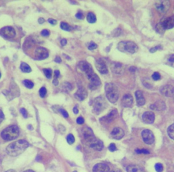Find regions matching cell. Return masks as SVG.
<instances>
[{
    "instance_id": "obj_28",
    "label": "cell",
    "mask_w": 174,
    "mask_h": 172,
    "mask_svg": "<svg viewBox=\"0 0 174 172\" xmlns=\"http://www.w3.org/2000/svg\"><path fill=\"white\" fill-rule=\"evenodd\" d=\"M20 67L22 72H23L25 73H30L31 72V69L30 65L27 64L26 63H24V62H22Z\"/></svg>"
},
{
    "instance_id": "obj_59",
    "label": "cell",
    "mask_w": 174,
    "mask_h": 172,
    "mask_svg": "<svg viewBox=\"0 0 174 172\" xmlns=\"http://www.w3.org/2000/svg\"><path fill=\"white\" fill-rule=\"evenodd\" d=\"M110 172H121V171L120 170H113V171H110Z\"/></svg>"
},
{
    "instance_id": "obj_51",
    "label": "cell",
    "mask_w": 174,
    "mask_h": 172,
    "mask_svg": "<svg viewBox=\"0 0 174 172\" xmlns=\"http://www.w3.org/2000/svg\"><path fill=\"white\" fill-rule=\"evenodd\" d=\"M54 76H55V78H58L60 76V72L59 70L54 71Z\"/></svg>"
},
{
    "instance_id": "obj_2",
    "label": "cell",
    "mask_w": 174,
    "mask_h": 172,
    "mask_svg": "<svg viewBox=\"0 0 174 172\" xmlns=\"http://www.w3.org/2000/svg\"><path fill=\"white\" fill-rule=\"evenodd\" d=\"M106 95L109 101L115 104L118 100L119 91L118 87L113 83H107L105 86Z\"/></svg>"
},
{
    "instance_id": "obj_60",
    "label": "cell",
    "mask_w": 174,
    "mask_h": 172,
    "mask_svg": "<svg viewBox=\"0 0 174 172\" xmlns=\"http://www.w3.org/2000/svg\"><path fill=\"white\" fill-rule=\"evenodd\" d=\"M24 172H34V171L33 170H26L25 171H24Z\"/></svg>"
},
{
    "instance_id": "obj_46",
    "label": "cell",
    "mask_w": 174,
    "mask_h": 172,
    "mask_svg": "<svg viewBox=\"0 0 174 172\" xmlns=\"http://www.w3.org/2000/svg\"><path fill=\"white\" fill-rule=\"evenodd\" d=\"M60 112L61 113V114L63 116L64 118H68L69 114L66 110H65V109H60Z\"/></svg>"
},
{
    "instance_id": "obj_17",
    "label": "cell",
    "mask_w": 174,
    "mask_h": 172,
    "mask_svg": "<svg viewBox=\"0 0 174 172\" xmlns=\"http://www.w3.org/2000/svg\"><path fill=\"white\" fill-rule=\"evenodd\" d=\"M95 66L101 74H107L108 73L107 65L102 59H97L95 62Z\"/></svg>"
},
{
    "instance_id": "obj_47",
    "label": "cell",
    "mask_w": 174,
    "mask_h": 172,
    "mask_svg": "<svg viewBox=\"0 0 174 172\" xmlns=\"http://www.w3.org/2000/svg\"><path fill=\"white\" fill-rule=\"evenodd\" d=\"M76 123L79 124H82L85 123V119H83V117L82 116H79L78 118L76 119Z\"/></svg>"
},
{
    "instance_id": "obj_57",
    "label": "cell",
    "mask_w": 174,
    "mask_h": 172,
    "mask_svg": "<svg viewBox=\"0 0 174 172\" xmlns=\"http://www.w3.org/2000/svg\"><path fill=\"white\" fill-rule=\"evenodd\" d=\"M73 111L74 112V114H77L78 113V108H77V107H76V106H75V107L74 108Z\"/></svg>"
},
{
    "instance_id": "obj_26",
    "label": "cell",
    "mask_w": 174,
    "mask_h": 172,
    "mask_svg": "<svg viewBox=\"0 0 174 172\" xmlns=\"http://www.w3.org/2000/svg\"><path fill=\"white\" fill-rule=\"evenodd\" d=\"M135 98L137 101V104L140 106H142L146 103V100L143 95V93L141 91H137L135 93Z\"/></svg>"
},
{
    "instance_id": "obj_33",
    "label": "cell",
    "mask_w": 174,
    "mask_h": 172,
    "mask_svg": "<svg viewBox=\"0 0 174 172\" xmlns=\"http://www.w3.org/2000/svg\"><path fill=\"white\" fill-rule=\"evenodd\" d=\"M23 84H24V85L27 88V89H32V88L34 86V82L30 81V80H25L23 81Z\"/></svg>"
},
{
    "instance_id": "obj_44",
    "label": "cell",
    "mask_w": 174,
    "mask_h": 172,
    "mask_svg": "<svg viewBox=\"0 0 174 172\" xmlns=\"http://www.w3.org/2000/svg\"><path fill=\"white\" fill-rule=\"evenodd\" d=\"M162 49V46L161 45H158V46H157L154 47V48H152L150 50V52L152 53H154L155 52H157V50H158L159 49Z\"/></svg>"
},
{
    "instance_id": "obj_56",
    "label": "cell",
    "mask_w": 174,
    "mask_h": 172,
    "mask_svg": "<svg viewBox=\"0 0 174 172\" xmlns=\"http://www.w3.org/2000/svg\"><path fill=\"white\" fill-rule=\"evenodd\" d=\"M38 22H39V24H42V23H44V19L43 18H39V19H38Z\"/></svg>"
},
{
    "instance_id": "obj_25",
    "label": "cell",
    "mask_w": 174,
    "mask_h": 172,
    "mask_svg": "<svg viewBox=\"0 0 174 172\" xmlns=\"http://www.w3.org/2000/svg\"><path fill=\"white\" fill-rule=\"evenodd\" d=\"M87 95L88 94H87V91L85 90V89L80 86L78 88L77 92L75 94V96L80 101H83L86 98Z\"/></svg>"
},
{
    "instance_id": "obj_40",
    "label": "cell",
    "mask_w": 174,
    "mask_h": 172,
    "mask_svg": "<svg viewBox=\"0 0 174 172\" xmlns=\"http://www.w3.org/2000/svg\"><path fill=\"white\" fill-rule=\"evenodd\" d=\"M161 74L158 72H154L152 76V78L154 80H159L161 79Z\"/></svg>"
},
{
    "instance_id": "obj_42",
    "label": "cell",
    "mask_w": 174,
    "mask_h": 172,
    "mask_svg": "<svg viewBox=\"0 0 174 172\" xmlns=\"http://www.w3.org/2000/svg\"><path fill=\"white\" fill-rule=\"evenodd\" d=\"M108 149L110 150V151H111V152H114V151H117V146H116V145L114 143H112V144H110V146H109Z\"/></svg>"
},
{
    "instance_id": "obj_36",
    "label": "cell",
    "mask_w": 174,
    "mask_h": 172,
    "mask_svg": "<svg viewBox=\"0 0 174 172\" xmlns=\"http://www.w3.org/2000/svg\"><path fill=\"white\" fill-rule=\"evenodd\" d=\"M34 40H27L26 42H25V43L24 44V47L25 49L26 48H28V49H30L31 48V47H32V46L34 45Z\"/></svg>"
},
{
    "instance_id": "obj_24",
    "label": "cell",
    "mask_w": 174,
    "mask_h": 172,
    "mask_svg": "<svg viewBox=\"0 0 174 172\" xmlns=\"http://www.w3.org/2000/svg\"><path fill=\"white\" fill-rule=\"evenodd\" d=\"M150 109L152 110H158V111H163L166 108V105L165 102L162 100H158L155 102L154 104L150 105Z\"/></svg>"
},
{
    "instance_id": "obj_1",
    "label": "cell",
    "mask_w": 174,
    "mask_h": 172,
    "mask_svg": "<svg viewBox=\"0 0 174 172\" xmlns=\"http://www.w3.org/2000/svg\"><path fill=\"white\" fill-rule=\"evenodd\" d=\"M29 145L26 140H17L7 146L6 152L10 156H16L23 153L29 147Z\"/></svg>"
},
{
    "instance_id": "obj_13",
    "label": "cell",
    "mask_w": 174,
    "mask_h": 172,
    "mask_svg": "<svg viewBox=\"0 0 174 172\" xmlns=\"http://www.w3.org/2000/svg\"><path fill=\"white\" fill-rule=\"evenodd\" d=\"M159 23L164 30L172 29L174 27V16L166 18V19L162 20Z\"/></svg>"
},
{
    "instance_id": "obj_4",
    "label": "cell",
    "mask_w": 174,
    "mask_h": 172,
    "mask_svg": "<svg viewBox=\"0 0 174 172\" xmlns=\"http://www.w3.org/2000/svg\"><path fill=\"white\" fill-rule=\"evenodd\" d=\"M117 49L122 53H128L134 54L138 51V46L135 42L131 41H122L119 42Z\"/></svg>"
},
{
    "instance_id": "obj_63",
    "label": "cell",
    "mask_w": 174,
    "mask_h": 172,
    "mask_svg": "<svg viewBox=\"0 0 174 172\" xmlns=\"http://www.w3.org/2000/svg\"><path fill=\"white\" fill-rule=\"evenodd\" d=\"M173 98H174V95H173Z\"/></svg>"
},
{
    "instance_id": "obj_37",
    "label": "cell",
    "mask_w": 174,
    "mask_h": 172,
    "mask_svg": "<svg viewBox=\"0 0 174 172\" xmlns=\"http://www.w3.org/2000/svg\"><path fill=\"white\" fill-rule=\"evenodd\" d=\"M46 89L45 87H42L40 89H39V95H40L41 97L44 98L46 95Z\"/></svg>"
},
{
    "instance_id": "obj_54",
    "label": "cell",
    "mask_w": 174,
    "mask_h": 172,
    "mask_svg": "<svg viewBox=\"0 0 174 172\" xmlns=\"http://www.w3.org/2000/svg\"><path fill=\"white\" fill-rule=\"evenodd\" d=\"M53 84L55 86H57L58 85H59V81H58V79L57 78H54L53 80Z\"/></svg>"
},
{
    "instance_id": "obj_27",
    "label": "cell",
    "mask_w": 174,
    "mask_h": 172,
    "mask_svg": "<svg viewBox=\"0 0 174 172\" xmlns=\"http://www.w3.org/2000/svg\"><path fill=\"white\" fill-rule=\"evenodd\" d=\"M126 171L127 172H145L142 167L135 165H130L126 167Z\"/></svg>"
},
{
    "instance_id": "obj_48",
    "label": "cell",
    "mask_w": 174,
    "mask_h": 172,
    "mask_svg": "<svg viewBox=\"0 0 174 172\" xmlns=\"http://www.w3.org/2000/svg\"><path fill=\"white\" fill-rule=\"evenodd\" d=\"M5 118V116L4 114H3V112L0 109V123H1L3 120H4Z\"/></svg>"
},
{
    "instance_id": "obj_29",
    "label": "cell",
    "mask_w": 174,
    "mask_h": 172,
    "mask_svg": "<svg viewBox=\"0 0 174 172\" xmlns=\"http://www.w3.org/2000/svg\"><path fill=\"white\" fill-rule=\"evenodd\" d=\"M86 19L89 23H95L97 21L96 16L95 15V14L93 12H89L88 14V15L86 16Z\"/></svg>"
},
{
    "instance_id": "obj_61",
    "label": "cell",
    "mask_w": 174,
    "mask_h": 172,
    "mask_svg": "<svg viewBox=\"0 0 174 172\" xmlns=\"http://www.w3.org/2000/svg\"><path fill=\"white\" fill-rule=\"evenodd\" d=\"M1 76H2V75H1V72H0V78H1Z\"/></svg>"
},
{
    "instance_id": "obj_49",
    "label": "cell",
    "mask_w": 174,
    "mask_h": 172,
    "mask_svg": "<svg viewBox=\"0 0 174 172\" xmlns=\"http://www.w3.org/2000/svg\"><path fill=\"white\" fill-rule=\"evenodd\" d=\"M76 17L77 18V19H80L82 20L83 19V17H84V16H83V14L81 13V12H78L76 14Z\"/></svg>"
},
{
    "instance_id": "obj_31",
    "label": "cell",
    "mask_w": 174,
    "mask_h": 172,
    "mask_svg": "<svg viewBox=\"0 0 174 172\" xmlns=\"http://www.w3.org/2000/svg\"><path fill=\"white\" fill-rule=\"evenodd\" d=\"M167 133L170 138L174 140V124H172L170 125L167 129Z\"/></svg>"
},
{
    "instance_id": "obj_21",
    "label": "cell",
    "mask_w": 174,
    "mask_h": 172,
    "mask_svg": "<svg viewBox=\"0 0 174 172\" xmlns=\"http://www.w3.org/2000/svg\"><path fill=\"white\" fill-rule=\"evenodd\" d=\"M133 104V98L130 94H126L122 99V105L125 108L131 107Z\"/></svg>"
},
{
    "instance_id": "obj_14",
    "label": "cell",
    "mask_w": 174,
    "mask_h": 172,
    "mask_svg": "<svg viewBox=\"0 0 174 172\" xmlns=\"http://www.w3.org/2000/svg\"><path fill=\"white\" fill-rule=\"evenodd\" d=\"M90 83H89V88L91 90H95L99 88L101 85V80L96 74H94L89 79Z\"/></svg>"
},
{
    "instance_id": "obj_41",
    "label": "cell",
    "mask_w": 174,
    "mask_h": 172,
    "mask_svg": "<svg viewBox=\"0 0 174 172\" xmlns=\"http://www.w3.org/2000/svg\"><path fill=\"white\" fill-rule=\"evenodd\" d=\"M97 48V45L96 44L95 42H91L90 44H89V45L88 46V49L89 50H95Z\"/></svg>"
},
{
    "instance_id": "obj_55",
    "label": "cell",
    "mask_w": 174,
    "mask_h": 172,
    "mask_svg": "<svg viewBox=\"0 0 174 172\" xmlns=\"http://www.w3.org/2000/svg\"><path fill=\"white\" fill-rule=\"evenodd\" d=\"M136 69H137V68L135 67H130L129 68V71L133 72V73H134V72H135L136 71Z\"/></svg>"
},
{
    "instance_id": "obj_15",
    "label": "cell",
    "mask_w": 174,
    "mask_h": 172,
    "mask_svg": "<svg viewBox=\"0 0 174 172\" xmlns=\"http://www.w3.org/2000/svg\"><path fill=\"white\" fill-rule=\"evenodd\" d=\"M87 144L89 145L90 148H92L94 150H96V151H101V150H102L103 148V142L101 140H99V139H97L96 137L93 138V140L89 142Z\"/></svg>"
},
{
    "instance_id": "obj_6",
    "label": "cell",
    "mask_w": 174,
    "mask_h": 172,
    "mask_svg": "<svg viewBox=\"0 0 174 172\" xmlns=\"http://www.w3.org/2000/svg\"><path fill=\"white\" fill-rule=\"evenodd\" d=\"M78 68L81 70L85 76L89 79L95 73L93 72L92 66L86 61H81L78 63Z\"/></svg>"
},
{
    "instance_id": "obj_39",
    "label": "cell",
    "mask_w": 174,
    "mask_h": 172,
    "mask_svg": "<svg viewBox=\"0 0 174 172\" xmlns=\"http://www.w3.org/2000/svg\"><path fill=\"white\" fill-rule=\"evenodd\" d=\"M135 152L137 154H144V155H148V154H150V152L146 149H137Z\"/></svg>"
},
{
    "instance_id": "obj_10",
    "label": "cell",
    "mask_w": 174,
    "mask_h": 172,
    "mask_svg": "<svg viewBox=\"0 0 174 172\" xmlns=\"http://www.w3.org/2000/svg\"><path fill=\"white\" fill-rule=\"evenodd\" d=\"M48 52L45 48L44 47H38L35 49L34 55L36 59L38 60H44L45 58H48Z\"/></svg>"
},
{
    "instance_id": "obj_16",
    "label": "cell",
    "mask_w": 174,
    "mask_h": 172,
    "mask_svg": "<svg viewBox=\"0 0 174 172\" xmlns=\"http://www.w3.org/2000/svg\"><path fill=\"white\" fill-rule=\"evenodd\" d=\"M161 93L165 97H172L174 95V87L171 85H165L161 87Z\"/></svg>"
},
{
    "instance_id": "obj_34",
    "label": "cell",
    "mask_w": 174,
    "mask_h": 172,
    "mask_svg": "<svg viewBox=\"0 0 174 172\" xmlns=\"http://www.w3.org/2000/svg\"><path fill=\"white\" fill-rule=\"evenodd\" d=\"M60 27L64 31H70L71 30V27L70 26V25H68L67 23H65V22H63V23H61Z\"/></svg>"
},
{
    "instance_id": "obj_12",
    "label": "cell",
    "mask_w": 174,
    "mask_h": 172,
    "mask_svg": "<svg viewBox=\"0 0 174 172\" xmlns=\"http://www.w3.org/2000/svg\"><path fill=\"white\" fill-rule=\"evenodd\" d=\"M110 68L112 72L117 75H121L125 72L124 65L119 62H113L110 65Z\"/></svg>"
},
{
    "instance_id": "obj_50",
    "label": "cell",
    "mask_w": 174,
    "mask_h": 172,
    "mask_svg": "<svg viewBox=\"0 0 174 172\" xmlns=\"http://www.w3.org/2000/svg\"><path fill=\"white\" fill-rule=\"evenodd\" d=\"M48 22H49L50 24H51L53 25H55L57 24V21L54 20V19H49Z\"/></svg>"
},
{
    "instance_id": "obj_45",
    "label": "cell",
    "mask_w": 174,
    "mask_h": 172,
    "mask_svg": "<svg viewBox=\"0 0 174 172\" xmlns=\"http://www.w3.org/2000/svg\"><path fill=\"white\" fill-rule=\"evenodd\" d=\"M20 111H21V113L22 114V115L23 116V117H25V119H27V116H28V114H27V112L26 109H25V108H21Z\"/></svg>"
},
{
    "instance_id": "obj_19",
    "label": "cell",
    "mask_w": 174,
    "mask_h": 172,
    "mask_svg": "<svg viewBox=\"0 0 174 172\" xmlns=\"http://www.w3.org/2000/svg\"><path fill=\"white\" fill-rule=\"evenodd\" d=\"M155 115L153 112H145L142 115V120L146 124H152L154 122Z\"/></svg>"
},
{
    "instance_id": "obj_3",
    "label": "cell",
    "mask_w": 174,
    "mask_h": 172,
    "mask_svg": "<svg viewBox=\"0 0 174 172\" xmlns=\"http://www.w3.org/2000/svg\"><path fill=\"white\" fill-rule=\"evenodd\" d=\"M19 127L16 125H10L2 131L1 136L6 141H11L19 137Z\"/></svg>"
},
{
    "instance_id": "obj_35",
    "label": "cell",
    "mask_w": 174,
    "mask_h": 172,
    "mask_svg": "<svg viewBox=\"0 0 174 172\" xmlns=\"http://www.w3.org/2000/svg\"><path fill=\"white\" fill-rule=\"evenodd\" d=\"M67 142H68V144H74L75 142V138L74 135L72 134H69L67 137Z\"/></svg>"
},
{
    "instance_id": "obj_38",
    "label": "cell",
    "mask_w": 174,
    "mask_h": 172,
    "mask_svg": "<svg viewBox=\"0 0 174 172\" xmlns=\"http://www.w3.org/2000/svg\"><path fill=\"white\" fill-rule=\"evenodd\" d=\"M155 170L157 172H162L163 170V166L161 163H157L155 165Z\"/></svg>"
},
{
    "instance_id": "obj_11",
    "label": "cell",
    "mask_w": 174,
    "mask_h": 172,
    "mask_svg": "<svg viewBox=\"0 0 174 172\" xmlns=\"http://www.w3.org/2000/svg\"><path fill=\"white\" fill-rule=\"evenodd\" d=\"M0 34L6 38H13L16 35V31L12 27H5L0 30Z\"/></svg>"
},
{
    "instance_id": "obj_53",
    "label": "cell",
    "mask_w": 174,
    "mask_h": 172,
    "mask_svg": "<svg viewBox=\"0 0 174 172\" xmlns=\"http://www.w3.org/2000/svg\"><path fill=\"white\" fill-rule=\"evenodd\" d=\"M54 61L57 62V63H60L61 62V58L59 57H57L55 58V59H54Z\"/></svg>"
},
{
    "instance_id": "obj_8",
    "label": "cell",
    "mask_w": 174,
    "mask_h": 172,
    "mask_svg": "<svg viewBox=\"0 0 174 172\" xmlns=\"http://www.w3.org/2000/svg\"><path fill=\"white\" fill-rule=\"evenodd\" d=\"M141 137H142L143 141L146 144L150 145L154 143V135L152 131L149 129H144L141 132Z\"/></svg>"
},
{
    "instance_id": "obj_52",
    "label": "cell",
    "mask_w": 174,
    "mask_h": 172,
    "mask_svg": "<svg viewBox=\"0 0 174 172\" xmlns=\"http://www.w3.org/2000/svg\"><path fill=\"white\" fill-rule=\"evenodd\" d=\"M61 44L63 46H65L67 44V40H65V39H63V40H61Z\"/></svg>"
},
{
    "instance_id": "obj_9",
    "label": "cell",
    "mask_w": 174,
    "mask_h": 172,
    "mask_svg": "<svg viewBox=\"0 0 174 172\" xmlns=\"http://www.w3.org/2000/svg\"><path fill=\"white\" fill-rule=\"evenodd\" d=\"M6 92H7V93H3L6 95V97H8H8H11V100L20 95L19 88L18 87L16 84L13 81L11 82L10 90L8 91H6Z\"/></svg>"
},
{
    "instance_id": "obj_7",
    "label": "cell",
    "mask_w": 174,
    "mask_h": 172,
    "mask_svg": "<svg viewBox=\"0 0 174 172\" xmlns=\"http://www.w3.org/2000/svg\"><path fill=\"white\" fill-rule=\"evenodd\" d=\"M155 6L159 12L164 14L169 10L170 8V2L167 0H159L156 2Z\"/></svg>"
},
{
    "instance_id": "obj_30",
    "label": "cell",
    "mask_w": 174,
    "mask_h": 172,
    "mask_svg": "<svg viewBox=\"0 0 174 172\" xmlns=\"http://www.w3.org/2000/svg\"><path fill=\"white\" fill-rule=\"evenodd\" d=\"M167 64L174 68V54H172L167 57Z\"/></svg>"
},
{
    "instance_id": "obj_58",
    "label": "cell",
    "mask_w": 174,
    "mask_h": 172,
    "mask_svg": "<svg viewBox=\"0 0 174 172\" xmlns=\"http://www.w3.org/2000/svg\"><path fill=\"white\" fill-rule=\"evenodd\" d=\"M5 172H16V171L15 170H9L6 171Z\"/></svg>"
},
{
    "instance_id": "obj_22",
    "label": "cell",
    "mask_w": 174,
    "mask_h": 172,
    "mask_svg": "<svg viewBox=\"0 0 174 172\" xmlns=\"http://www.w3.org/2000/svg\"><path fill=\"white\" fill-rule=\"evenodd\" d=\"M82 134L83 137H84L85 140H86V143H88L89 142H90L91 140H93V138H95V135L93 134V131L88 127H84V129L82 130Z\"/></svg>"
},
{
    "instance_id": "obj_5",
    "label": "cell",
    "mask_w": 174,
    "mask_h": 172,
    "mask_svg": "<svg viewBox=\"0 0 174 172\" xmlns=\"http://www.w3.org/2000/svg\"><path fill=\"white\" fill-rule=\"evenodd\" d=\"M107 108V103L104 97L99 96L94 100L93 102V110L97 114H99Z\"/></svg>"
},
{
    "instance_id": "obj_18",
    "label": "cell",
    "mask_w": 174,
    "mask_h": 172,
    "mask_svg": "<svg viewBox=\"0 0 174 172\" xmlns=\"http://www.w3.org/2000/svg\"><path fill=\"white\" fill-rule=\"evenodd\" d=\"M117 116H118V111L117 109H113V110H112L108 115L105 116L102 119H101L100 121L106 123H110L111 122L113 121Z\"/></svg>"
},
{
    "instance_id": "obj_32",
    "label": "cell",
    "mask_w": 174,
    "mask_h": 172,
    "mask_svg": "<svg viewBox=\"0 0 174 172\" xmlns=\"http://www.w3.org/2000/svg\"><path fill=\"white\" fill-rule=\"evenodd\" d=\"M44 74L46 76V77L47 78L50 79L52 77V74H53V71L51 69H43Z\"/></svg>"
},
{
    "instance_id": "obj_23",
    "label": "cell",
    "mask_w": 174,
    "mask_h": 172,
    "mask_svg": "<svg viewBox=\"0 0 174 172\" xmlns=\"http://www.w3.org/2000/svg\"><path fill=\"white\" fill-rule=\"evenodd\" d=\"M93 172H110V167L106 164L97 163L93 168Z\"/></svg>"
},
{
    "instance_id": "obj_20",
    "label": "cell",
    "mask_w": 174,
    "mask_h": 172,
    "mask_svg": "<svg viewBox=\"0 0 174 172\" xmlns=\"http://www.w3.org/2000/svg\"><path fill=\"white\" fill-rule=\"evenodd\" d=\"M125 135V132L120 127H115L112 131L111 136L116 140H121Z\"/></svg>"
},
{
    "instance_id": "obj_43",
    "label": "cell",
    "mask_w": 174,
    "mask_h": 172,
    "mask_svg": "<svg viewBox=\"0 0 174 172\" xmlns=\"http://www.w3.org/2000/svg\"><path fill=\"white\" fill-rule=\"evenodd\" d=\"M41 34L44 37H48L50 35V31L48 30V29H44V30L42 31Z\"/></svg>"
},
{
    "instance_id": "obj_62",
    "label": "cell",
    "mask_w": 174,
    "mask_h": 172,
    "mask_svg": "<svg viewBox=\"0 0 174 172\" xmlns=\"http://www.w3.org/2000/svg\"><path fill=\"white\" fill-rule=\"evenodd\" d=\"M74 172H77V171H74Z\"/></svg>"
}]
</instances>
